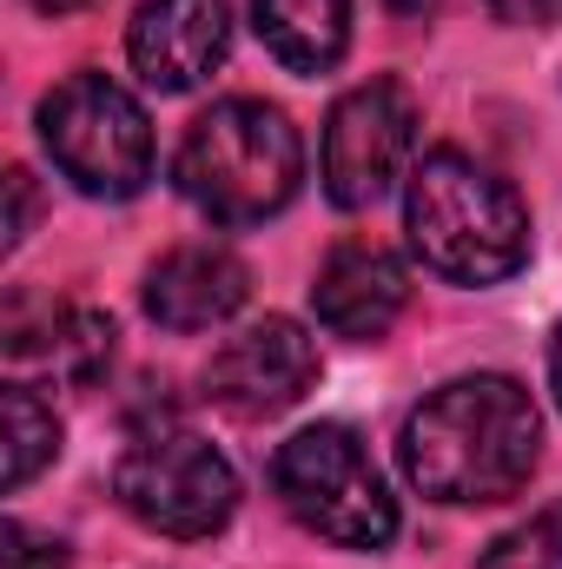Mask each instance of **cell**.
<instances>
[{
    "label": "cell",
    "mask_w": 562,
    "mask_h": 569,
    "mask_svg": "<svg viewBox=\"0 0 562 569\" xmlns=\"http://www.w3.org/2000/svg\"><path fill=\"white\" fill-rule=\"evenodd\" d=\"M0 418H7V490H27L60 457V418L27 385H7L0 391Z\"/></svg>",
    "instance_id": "4fadbf2b"
},
{
    "label": "cell",
    "mask_w": 562,
    "mask_h": 569,
    "mask_svg": "<svg viewBox=\"0 0 562 569\" xmlns=\"http://www.w3.org/2000/svg\"><path fill=\"white\" fill-rule=\"evenodd\" d=\"M550 391H556V405H562V325H556V338H550Z\"/></svg>",
    "instance_id": "d6986e66"
},
{
    "label": "cell",
    "mask_w": 562,
    "mask_h": 569,
    "mask_svg": "<svg viewBox=\"0 0 562 569\" xmlns=\"http://www.w3.org/2000/svg\"><path fill=\"white\" fill-rule=\"evenodd\" d=\"M7 192H13V219H7V252L27 239V226H33V179L27 172H7Z\"/></svg>",
    "instance_id": "e0dca14e"
},
{
    "label": "cell",
    "mask_w": 562,
    "mask_h": 569,
    "mask_svg": "<svg viewBox=\"0 0 562 569\" xmlns=\"http://www.w3.org/2000/svg\"><path fill=\"white\" fill-rule=\"evenodd\" d=\"M27 7H33V13H53V20H60V13H87L93 0H27Z\"/></svg>",
    "instance_id": "ac0fdd59"
},
{
    "label": "cell",
    "mask_w": 562,
    "mask_h": 569,
    "mask_svg": "<svg viewBox=\"0 0 562 569\" xmlns=\"http://www.w3.org/2000/svg\"><path fill=\"white\" fill-rule=\"evenodd\" d=\"M311 385H318V345L291 318H259L232 331L205 365V391L232 418H279Z\"/></svg>",
    "instance_id": "ba28073f"
},
{
    "label": "cell",
    "mask_w": 562,
    "mask_h": 569,
    "mask_svg": "<svg viewBox=\"0 0 562 569\" xmlns=\"http://www.w3.org/2000/svg\"><path fill=\"white\" fill-rule=\"evenodd\" d=\"M272 483L284 510L338 550H384L398 537V497L384 490L358 430L304 425L298 437H284L272 457Z\"/></svg>",
    "instance_id": "277c9868"
},
{
    "label": "cell",
    "mask_w": 562,
    "mask_h": 569,
    "mask_svg": "<svg viewBox=\"0 0 562 569\" xmlns=\"http://www.w3.org/2000/svg\"><path fill=\"white\" fill-rule=\"evenodd\" d=\"M172 179L212 226H259L298 199L304 140L265 100H219L212 113L192 120Z\"/></svg>",
    "instance_id": "3957f363"
},
{
    "label": "cell",
    "mask_w": 562,
    "mask_h": 569,
    "mask_svg": "<svg viewBox=\"0 0 562 569\" xmlns=\"http://www.w3.org/2000/svg\"><path fill=\"white\" fill-rule=\"evenodd\" d=\"M113 497H120V510L133 523L192 543V537H212V530L232 523L239 477L205 437H192V430H145L113 463Z\"/></svg>",
    "instance_id": "8992f818"
},
{
    "label": "cell",
    "mask_w": 562,
    "mask_h": 569,
    "mask_svg": "<svg viewBox=\"0 0 562 569\" xmlns=\"http://www.w3.org/2000/svg\"><path fill=\"white\" fill-rule=\"evenodd\" d=\"M40 146L87 199H133L152 179L145 107L107 73H73L40 100Z\"/></svg>",
    "instance_id": "5b68a950"
},
{
    "label": "cell",
    "mask_w": 562,
    "mask_h": 569,
    "mask_svg": "<svg viewBox=\"0 0 562 569\" xmlns=\"http://www.w3.org/2000/svg\"><path fill=\"white\" fill-rule=\"evenodd\" d=\"M252 20L291 73H331L351 47V0H252Z\"/></svg>",
    "instance_id": "7c38bea8"
},
{
    "label": "cell",
    "mask_w": 562,
    "mask_h": 569,
    "mask_svg": "<svg viewBox=\"0 0 562 569\" xmlns=\"http://www.w3.org/2000/svg\"><path fill=\"white\" fill-rule=\"evenodd\" d=\"M127 53L152 93H192L232 53V7L225 0H145L127 27Z\"/></svg>",
    "instance_id": "9c48e42d"
},
{
    "label": "cell",
    "mask_w": 562,
    "mask_h": 569,
    "mask_svg": "<svg viewBox=\"0 0 562 569\" xmlns=\"http://www.w3.org/2000/svg\"><path fill=\"white\" fill-rule=\"evenodd\" d=\"M411 305V272L398 252H384L378 239H344L311 284V311L324 331L338 338H384L398 325V311Z\"/></svg>",
    "instance_id": "30bf717a"
},
{
    "label": "cell",
    "mask_w": 562,
    "mask_h": 569,
    "mask_svg": "<svg viewBox=\"0 0 562 569\" xmlns=\"http://www.w3.org/2000/svg\"><path fill=\"white\" fill-rule=\"evenodd\" d=\"M0 569H67V543L27 530L20 517H7L0 523Z\"/></svg>",
    "instance_id": "9a60e30c"
},
{
    "label": "cell",
    "mask_w": 562,
    "mask_h": 569,
    "mask_svg": "<svg viewBox=\"0 0 562 569\" xmlns=\"http://www.w3.org/2000/svg\"><path fill=\"white\" fill-rule=\"evenodd\" d=\"M252 298V272L232 246H179L145 272V311L165 331H212Z\"/></svg>",
    "instance_id": "8fae6325"
},
{
    "label": "cell",
    "mask_w": 562,
    "mask_h": 569,
    "mask_svg": "<svg viewBox=\"0 0 562 569\" xmlns=\"http://www.w3.org/2000/svg\"><path fill=\"white\" fill-rule=\"evenodd\" d=\"M404 232H411V252L423 259V272L450 284H496L523 272V259H530L523 192L503 172H490L450 146L411 166Z\"/></svg>",
    "instance_id": "7a4b0ae2"
},
{
    "label": "cell",
    "mask_w": 562,
    "mask_h": 569,
    "mask_svg": "<svg viewBox=\"0 0 562 569\" xmlns=\"http://www.w3.org/2000/svg\"><path fill=\"white\" fill-rule=\"evenodd\" d=\"M418 152V100L398 80L351 87L324 120V199L344 212L378 206Z\"/></svg>",
    "instance_id": "52a82bcc"
},
{
    "label": "cell",
    "mask_w": 562,
    "mask_h": 569,
    "mask_svg": "<svg viewBox=\"0 0 562 569\" xmlns=\"http://www.w3.org/2000/svg\"><path fill=\"white\" fill-rule=\"evenodd\" d=\"M476 569H562V510H543V517L503 530L476 557Z\"/></svg>",
    "instance_id": "5bb4252c"
},
{
    "label": "cell",
    "mask_w": 562,
    "mask_h": 569,
    "mask_svg": "<svg viewBox=\"0 0 562 569\" xmlns=\"http://www.w3.org/2000/svg\"><path fill=\"white\" fill-rule=\"evenodd\" d=\"M543 450L536 398L516 378L476 371L430 391L404 425V477L430 503H503L530 483Z\"/></svg>",
    "instance_id": "6da1fadb"
},
{
    "label": "cell",
    "mask_w": 562,
    "mask_h": 569,
    "mask_svg": "<svg viewBox=\"0 0 562 569\" xmlns=\"http://www.w3.org/2000/svg\"><path fill=\"white\" fill-rule=\"evenodd\" d=\"M496 20H516V27H556L562 0H490Z\"/></svg>",
    "instance_id": "2e32d148"
}]
</instances>
